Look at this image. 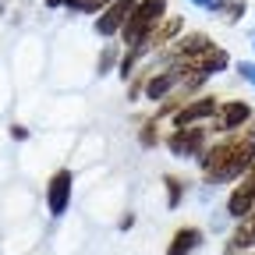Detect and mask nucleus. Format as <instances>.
<instances>
[{"instance_id": "10", "label": "nucleus", "mask_w": 255, "mask_h": 255, "mask_svg": "<svg viewBox=\"0 0 255 255\" xmlns=\"http://www.w3.org/2000/svg\"><path fill=\"white\" fill-rule=\"evenodd\" d=\"M199 241H202V231L184 227V231H177V234H174V241H170L167 255H191V252L199 248Z\"/></svg>"}, {"instance_id": "14", "label": "nucleus", "mask_w": 255, "mask_h": 255, "mask_svg": "<svg viewBox=\"0 0 255 255\" xmlns=\"http://www.w3.org/2000/svg\"><path fill=\"white\" fill-rule=\"evenodd\" d=\"M238 75H241L245 82H252V85H255V64H248V60H241V64H238Z\"/></svg>"}, {"instance_id": "19", "label": "nucleus", "mask_w": 255, "mask_h": 255, "mask_svg": "<svg viewBox=\"0 0 255 255\" xmlns=\"http://www.w3.org/2000/svg\"><path fill=\"white\" fill-rule=\"evenodd\" d=\"M252 135H255V128H252Z\"/></svg>"}, {"instance_id": "6", "label": "nucleus", "mask_w": 255, "mask_h": 255, "mask_svg": "<svg viewBox=\"0 0 255 255\" xmlns=\"http://www.w3.org/2000/svg\"><path fill=\"white\" fill-rule=\"evenodd\" d=\"M213 114H216V100H213V96H202V100L188 103L184 110H177L174 124H177V128H191L195 121H206V117H213Z\"/></svg>"}, {"instance_id": "17", "label": "nucleus", "mask_w": 255, "mask_h": 255, "mask_svg": "<svg viewBox=\"0 0 255 255\" xmlns=\"http://www.w3.org/2000/svg\"><path fill=\"white\" fill-rule=\"evenodd\" d=\"M195 7H206V11H213V7H220V0H191Z\"/></svg>"}, {"instance_id": "5", "label": "nucleus", "mask_w": 255, "mask_h": 255, "mask_svg": "<svg viewBox=\"0 0 255 255\" xmlns=\"http://www.w3.org/2000/svg\"><path fill=\"white\" fill-rule=\"evenodd\" d=\"M202 142H206V131L202 128H177V131L167 138V145H170V152L174 156H195L199 149H202Z\"/></svg>"}, {"instance_id": "13", "label": "nucleus", "mask_w": 255, "mask_h": 255, "mask_svg": "<svg viewBox=\"0 0 255 255\" xmlns=\"http://www.w3.org/2000/svg\"><path fill=\"white\" fill-rule=\"evenodd\" d=\"M103 4H110V0H68L71 11H100Z\"/></svg>"}, {"instance_id": "8", "label": "nucleus", "mask_w": 255, "mask_h": 255, "mask_svg": "<svg viewBox=\"0 0 255 255\" xmlns=\"http://www.w3.org/2000/svg\"><path fill=\"white\" fill-rule=\"evenodd\" d=\"M181 82H184V75H181L177 68H170V71H163V75H156V78L145 82V96H149V100H163V96H167L170 89H177Z\"/></svg>"}, {"instance_id": "9", "label": "nucleus", "mask_w": 255, "mask_h": 255, "mask_svg": "<svg viewBox=\"0 0 255 255\" xmlns=\"http://www.w3.org/2000/svg\"><path fill=\"white\" fill-rule=\"evenodd\" d=\"M248 103H241V100H234V103H227L220 110V131H234V128H241L245 121H248Z\"/></svg>"}, {"instance_id": "4", "label": "nucleus", "mask_w": 255, "mask_h": 255, "mask_svg": "<svg viewBox=\"0 0 255 255\" xmlns=\"http://www.w3.org/2000/svg\"><path fill=\"white\" fill-rule=\"evenodd\" d=\"M135 7H138V0H117V4H110L107 14L96 18V32H100V36H114V32H124L128 18L135 14Z\"/></svg>"}, {"instance_id": "15", "label": "nucleus", "mask_w": 255, "mask_h": 255, "mask_svg": "<svg viewBox=\"0 0 255 255\" xmlns=\"http://www.w3.org/2000/svg\"><path fill=\"white\" fill-rule=\"evenodd\" d=\"M167 191H170V206H177V202H181V181L167 177Z\"/></svg>"}, {"instance_id": "11", "label": "nucleus", "mask_w": 255, "mask_h": 255, "mask_svg": "<svg viewBox=\"0 0 255 255\" xmlns=\"http://www.w3.org/2000/svg\"><path fill=\"white\" fill-rule=\"evenodd\" d=\"M213 50V43L206 39V36H188V39H181L177 43V53L184 57V60H195V57H206Z\"/></svg>"}, {"instance_id": "7", "label": "nucleus", "mask_w": 255, "mask_h": 255, "mask_svg": "<svg viewBox=\"0 0 255 255\" xmlns=\"http://www.w3.org/2000/svg\"><path fill=\"white\" fill-rule=\"evenodd\" d=\"M252 206H255V174L245 177L241 188H234V195H231V202H227V213L241 220L245 213H252Z\"/></svg>"}, {"instance_id": "12", "label": "nucleus", "mask_w": 255, "mask_h": 255, "mask_svg": "<svg viewBox=\"0 0 255 255\" xmlns=\"http://www.w3.org/2000/svg\"><path fill=\"white\" fill-rule=\"evenodd\" d=\"M227 68V53L223 50H209L199 64H195V71H199V78H206V75H216V71H223Z\"/></svg>"}, {"instance_id": "3", "label": "nucleus", "mask_w": 255, "mask_h": 255, "mask_svg": "<svg viewBox=\"0 0 255 255\" xmlns=\"http://www.w3.org/2000/svg\"><path fill=\"white\" fill-rule=\"evenodd\" d=\"M71 184H75L71 170H57L50 177V184H46V209H50V216H64V209H68V202H71Z\"/></svg>"}, {"instance_id": "1", "label": "nucleus", "mask_w": 255, "mask_h": 255, "mask_svg": "<svg viewBox=\"0 0 255 255\" xmlns=\"http://www.w3.org/2000/svg\"><path fill=\"white\" fill-rule=\"evenodd\" d=\"M255 159V145L252 142H223V145H213L206 156H202V170L209 177V184H220V181H234L241 177Z\"/></svg>"}, {"instance_id": "2", "label": "nucleus", "mask_w": 255, "mask_h": 255, "mask_svg": "<svg viewBox=\"0 0 255 255\" xmlns=\"http://www.w3.org/2000/svg\"><path fill=\"white\" fill-rule=\"evenodd\" d=\"M163 11H167V0H138L135 14L128 18V25H124V43L131 50L145 46L149 36H152V28H156V21L163 18Z\"/></svg>"}, {"instance_id": "18", "label": "nucleus", "mask_w": 255, "mask_h": 255, "mask_svg": "<svg viewBox=\"0 0 255 255\" xmlns=\"http://www.w3.org/2000/svg\"><path fill=\"white\" fill-rule=\"evenodd\" d=\"M46 4H50V7H60V4H68V0H46Z\"/></svg>"}, {"instance_id": "16", "label": "nucleus", "mask_w": 255, "mask_h": 255, "mask_svg": "<svg viewBox=\"0 0 255 255\" xmlns=\"http://www.w3.org/2000/svg\"><path fill=\"white\" fill-rule=\"evenodd\" d=\"M114 57H117V50H114V46H110V50H107V53H103V57H100V75H103V71H107V68H110V64H114Z\"/></svg>"}]
</instances>
